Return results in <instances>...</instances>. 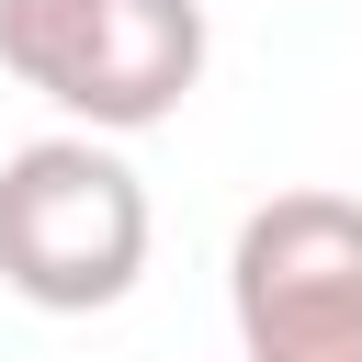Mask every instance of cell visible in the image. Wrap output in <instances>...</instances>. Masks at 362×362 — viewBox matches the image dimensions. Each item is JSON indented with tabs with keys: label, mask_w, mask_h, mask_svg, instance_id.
Returning a JSON list of instances; mask_svg holds the SVG:
<instances>
[{
	"label": "cell",
	"mask_w": 362,
	"mask_h": 362,
	"mask_svg": "<svg viewBox=\"0 0 362 362\" xmlns=\"http://www.w3.org/2000/svg\"><path fill=\"white\" fill-rule=\"evenodd\" d=\"M147 272V181L113 136L68 124L0 158V283L45 317H102Z\"/></svg>",
	"instance_id": "cell-1"
},
{
	"label": "cell",
	"mask_w": 362,
	"mask_h": 362,
	"mask_svg": "<svg viewBox=\"0 0 362 362\" xmlns=\"http://www.w3.org/2000/svg\"><path fill=\"white\" fill-rule=\"evenodd\" d=\"M204 0H0V68L90 136H147L204 79Z\"/></svg>",
	"instance_id": "cell-2"
},
{
	"label": "cell",
	"mask_w": 362,
	"mask_h": 362,
	"mask_svg": "<svg viewBox=\"0 0 362 362\" xmlns=\"http://www.w3.org/2000/svg\"><path fill=\"white\" fill-rule=\"evenodd\" d=\"M238 362H362V204L351 192H272L226 249Z\"/></svg>",
	"instance_id": "cell-3"
}]
</instances>
